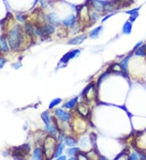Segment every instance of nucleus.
Returning a JSON list of instances; mask_svg holds the SVG:
<instances>
[{
  "instance_id": "f257e3e1",
  "label": "nucleus",
  "mask_w": 146,
  "mask_h": 160,
  "mask_svg": "<svg viewBox=\"0 0 146 160\" xmlns=\"http://www.w3.org/2000/svg\"><path fill=\"white\" fill-rule=\"evenodd\" d=\"M56 146V141L53 137H48L46 139V143H45V150H46V155L50 156L52 153L55 152V149Z\"/></svg>"
},
{
  "instance_id": "f03ea898",
  "label": "nucleus",
  "mask_w": 146,
  "mask_h": 160,
  "mask_svg": "<svg viewBox=\"0 0 146 160\" xmlns=\"http://www.w3.org/2000/svg\"><path fill=\"white\" fill-rule=\"evenodd\" d=\"M20 42V34L18 30L15 29L14 31L11 32V37H10V44L12 48L17 47Z\"/></svg>"
},
{
  "instance_id": "7ed1b4c3",
  "label": "nucleus",
  "mask_w": 146,
  "mask_h": 160,
  "mask_svg": "<svg viewBox=\"0 0 146 160\" xmlns=\"http://www.w3.org/2000/svg\"><path fill=\"white\" fill-rule=\"evenodd\" d=\"M80 51L79 50H76L71 51V52H68L67 54H65L63 57V58L61 59L60 62H63V63H67L69 61V59H72V58H74L75 57H76L78 55L80 54Z\"/></svg>"
},
{
  "instance_id": "20e7f679",
  "label": "nucleus",
  "mask_w": 146,
  "mask_h": 160,
  "mask_svg": "<svg viewBox=\"0 0 146 160\" xmlns=\"http://www.w3.org/2000/svg\"><path fill=\"white\" fill-rule=\"evenodd\" d=\"M55 113L56 115L59 117L60 119L62 121H68L69 119H70V116L68 112H66L65 111H64L63 109H57L55 111Z\"/></svg>"
},
{
  "instance_id": "39448f33",
  "label": "nucleus",
  "mask_w": 146,
  "mask_h": 160,
  "mask_svg": "<svg viewBox=\"0 0 146 160\" xmlns=\"http://www.w3.org/2000/svg\"><path fill=\"white\" fill-rule=\"evenodd\" d=\"M86 38V35L79 36V37H75V38H73L72 40H70V41H68V44H70V45H80V44H81Z\"/></svg>"
},
{
  "instance_id": "423d86ee",
  "label": "nucleus",
  "mask_w": 146,
  "mask_h": 160,
  "mask_svg": "<svg viewBox=\"0 0 146 160\" xmlns=\"http://www.w3.org/2000/svg\"><path fill=\"white\" fill-rule=\"evenodd\" d=\"M76 23V17L75 15H70L68 17L65 19L63 20V23L64 25L68 26V27H72L74 26V24Z\"/></svg>"
},
{
  "instance_id": "0eeeda50",
  "label": "nucleus",
  "mask_w": 146,
  "mask_h": 160,
  "mask_svg": "<svg viewBox=\"0 0 146 160\" xmlns=\"http://www.w3.org/2000/svg\"><path fill=\"white\" fill-rule=\"evenodd\" d=\"M78 111L80 112V113L83 116H87L89 114V108L87 104H80L79 106H78Z\"/></svg>"
},
{
  "instance_id": "6e6552de",
  "label": "nucleus",
  "mask_w": 146,
  "mask_h": 160,
  "mask_svg": "<svg viewBox=\"0 0 146 160\" xmlns=\"http://www.w3.org/2000/svg\"><path fill=\"white\" fill-rule=\"evenodd\" d=\"M104 3H105L104 2L98 1V0H94V2H93V5H94L95 8L98 11H102L104 8H105L106 4H104Z\"/></svg>"
},
{
  "instance_id": "1a4fd4ad",
  "label": "nucleus",
  "mask_w": 146,
  "mask_h": 160,
  "mask_svg": "<svg viewBox=\"0 0 146 160\" xmlns=\"http://www.w3.org/2000/svg\"><path fill=\"white\" fill-rule=\"evenodd\" d=\"M101 29H102V27L100 26V27H97L95 29L92 30L91 32H90V33H89L90 37H91V38H95V37H97V36L99 35V33L101 32Z\"/></svg>"
},
{
  "instance_id": "9d476101",
  "label": "nucleus",
  "mask_w": 146,
  "mask_h": 160,
  "mask_svg": "<svg viewBox=\"0 0 146 160\" xmlns=\"http://www.w3.org/2000/svg\"><path fill=\"white\" fill-rule=\"evenodd\" d=\"M63 150H64V145H63V144H59V145L56 147V151H55V152L54 157H55V158H59L60 156V155L62 154Z\"/></svg>"
},
{
  "instance_id": "9b49d317",
  "label": "nucleus",
  "mask_w": 146,
  "mask_h": 160,
  "mask_svg": "<svg viewBox=\"0 0 146 160\" xmlns=\"http://www.w3.org/2000/svg\"><path fill=\"white\" fill-rule=\"evenodd\" d=\"M76 101H77V98H74L72 100H69L68 102H67L64 105V108H73V107L75 106Z\"/></svg>"
},
{
  "instance_id": "f8f14e48",
  "label": "nucleus",
  "mask_w": 146,
  "mask_h": 160,
  "mask_svg": "<svg viewBox=\"0 0 146 160\" xmlns=\"http://www.w3.org/2000/svg\"><path fill=\"white\" fill-rule=\"evenodd\" d=\"M132 30V23L130 22H127L123 26V32L125 34H129Z\"/></svg>"
},
{
  "instance_id": "ddd939ff",
  "label": "nucleus",
  "mask_w": 146,
  "mask_h": 160,
  "mask_svg": "<svg viewBox=\"0 0 146 160\" xmlns=\"http://www.w3.org/2000/svg\"><path fill=\"white\" fill-rule=\"evenodd\" d=\"M65 143L69 147H74L76 144V140H74L72 137H67L66 140H65Z\"/></svg>"
},
{
  "instance_id": "4468645a",
  "label": "nucleus",
  "mask_w": 146,
  "mask_h": 160,
  "mask_svg": "<svg viewBox=\"0 0 146 160\" xmlns=\"http://www.w3.org/2000/svg\"><path fill=\"white\" fill-rule=\"evenodd\" d=\"M41 117L44 121V122L46 123V125H50V119H49V115L47 112H45L43 114L41 115Z\"/></svg>"
},
{
  "instance_id": "2eb2a0df",
  "label": "nucleus",
  "mask_w": 146,
  "mask_h": 160,
  "mask_svg": "<svg viewBox=\"0 0 146 160\" xmlns=\"http://www.w3.org/2000/svg\"><path fill=\"white\" fill-rule=\"evenodd\" d=\"M60 102H61V99H59V98H58V99H55V100H53L50 102L49 108H54L55 106H56V105H57V104H59Z\"/></svg>"
},
{
  "instance_id": "dca6fc26",
  "label": "nucleus",
  "mask_w": 146,
  "mask_h": 160,
  "mask_svg": "<svg viewBox=\"0 0 146 160\" xmlns=\"http://www.w3.org/2000/svg\"><path fill=\"white\" fill-rule=\"evenodd\" d=\"M111 70L114 71H117V72H122L123 71V66L119 64H114L112 67Z\"/></svg>"
},
{
  "instance_id": "f3484780",
  "label": "nucleus",
  "mask_w": 146,
  "mask_h": 160,
  "mask_svg": "<svg viewBox=\"0 0 146 160\" xmlns=\"http://www.w3.org/2000/svg\"><path fill=\"white\" fill-rule=\"evenodd\" d=\"M49 19H50V23H57L58 21H57V17H56V15H55V14H50V15H49Z\"/></svg>"
},
{
  "instance_id": "a211bd4d",
  "label": "nucleus",
  "mask_w": 146,
  "mask_h": 160,
  "mask_svg": "<svg viewBox=\"0 0 146 160\" xmlns=\"http://www.w3.org/2000/svg\"><path fill=\"white\" fill-rule=\"evenodd\" d=\"M77 151H79V149L76 148V147H74V148H70L68 151H67V153H68V155H75Z\"/></svg>"
},
{
  "instance_id": "6ab92c4d",
  "label": "nucleus",
  "mask_w": 146,
  "mask_h": 160,
  "mask_svg": "<svg viewBox=\"0 0 146 160\" xmlns=\"http://www.w3.org/2000/svg\"><path fill=\"white\" fill-rule=\"evenodd\" d=\"M34 159H41V151L39 149H36L34 151Z\"/></svg>"
},
{
  "instance_id": "aec40b11",
  "label": "nucleus",
  "mask_w": 146,
  "mask_h": 160,
  "mask_svg": "<svg viewBox=\"0 0 146 160\" xmlns=\"http://www.w3.org/2000/svg\"><path fill=\"white\" fill-rule=\"evenodd\" d=\"M66 159V157H65V156H60V157L58 158V159L59 160H63V159Z\"/></svg>"
},
{
  "instance_id": "412c9836",
  "label": "nucleus",
  "mask_w": 146,
  "mask_h": 160,
  "mask_svg": "<svg viewBox=\"0 0 146 160\" xmlns=\"http://www.w3.org/2000/svg\"><path fill=\"white\" fill-rule=\"evenodd\" d=\"M145 53H146V50H145Z\"/></svg>"
}]
</instances>
